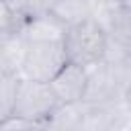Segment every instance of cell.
<instances>
[{
  "mask_svg": "<svg viewBox=\"0 0 131 131\" xmlns=\"http://www.w3.org/2000/svg\"><path fill=\"white\" fill-rule=\"evenodd\" d=\"M61 43H63L68 61L90 68L106 55L108 37L104 33V29L88 16L76 25L66 27Z\"/></svg>",
  "mask_w": 131,
  "mask_h": 131,
  "instance_id": "cell-1",
  "label": "cell"
},
{
  "mask_svg": "<svg viewBox=\"0 0 131 131\" xmlns=\"http://www.w3.org/2000/svg\"><path fill=\"white\" fill-rule=\"evenodd\" d=\"M66 61L68 59L61 39H25L18 76L49 82Z\"/></svg>",
  "mask_w": 131,
  "mask_h": 131,
  "instance_id": "cell-2",
  "label": "cell"
},
{
  "mask_svg": "<svg viewBox=\"0 0 131 131\" xmlns=\"http://www.w3.org/2000/svg\"><path fill=\"white\" fill-rule=\"evenodd\" d=\"M57 104L59 100L53 94L49 82L18 76L16 98H14V108H12L14 117H20V119H27L45 127V121L51 117Z\"/></svg>",
  "mask_w": 131,
  "mask_h": 131,
  "instance_id": "cell-3",
  "label": "cell"
},
{
  "mask_svg": "<svg viewBox=\"0 0 131 131\" xmlns=\"http://www.w3.org/2000/svg\"><path fill=\"white\" fill-rule=\"evenodd\" d=\"M49 86L59 102H78L86 90V68L66 61L59 72L49 80Z\"/></svg>",
  "mask_w": 131,
  "mask_h": 131,
  "instance_id": "cell-4",
  "label": "cell"
},
{
  "mask_svg": "<svg viewBox=\"0 0 131 131\" xmlns=\"http://www.w3.org/2000/svg\"><path fill=\"white\" fill-rule=\"evenodd\" d=\"M23 53H25V37L20 33V27L0 35V70L18 74Z\"/></svg>",
  "mask_w": 131,
  "mask_h": 131,
  "instance_id": "cell-5",
  "label": "cell"
},
{
  "mask_svg": "<svg viewBox=\"0 0 131 131\" xmlns=\"http://www.w3.org/2000/svg\"><path fill=\"white\" fill-rule=\"evenodd\" d=\"M45 10L63 27H70L90 16V0H49Z\"/></svg>",
  "mask_w": 131,
  "mask_h": 131,
  "instance_id": "cell-6",
  "label": "cell"
},
{
  "mask_svg": "<svg viewBox=\"0 0 131 131\" xmlns=\"http://www.w3.org/2000/svg\"><path fill=\"white\" fill-rule=\"evenodd\" d=\"M86 115V102H59L57 108L51 113V117L45 121V127L51 129H82Z\"/></svg>",
  "mask_w": 131,
  "mask_h": 131,
  "instance_id": "cell-7",
  "label": "cell"
},
{
  "mask_svg": "<svg viewBox=\"0 0 131 131\" xmlns=\"http://www.w3.org/2000/svg\"><path fill=\"white\" fill-rule=\"evenodd\" d=\"M16 86H18V74L0 70V123H4L12 115Z\"/></svg>",
  "mask_w": 131,
  "mask_h": 131,
  "instance_id": "cell-8",
  "label": "cell"
},
{
  "mask_svg": "<svg viewBox=\"0 0 131 131\" xmlns=\"http://www.w3.org/2000/svg\"><path fill=\"white\" fill-rule=\"evenodd\" d=\"M18 27H20V18H18L16 10L8 2L0 0V35H4L8 31H14Z\"/></svg>",
  "mask_w": 131,
  "mask_h": 131,
  "instance_id": "cell-9",
  "label": "cell"
},
{
  "mask_svg": "<svg viewBox=\"0 0 131 131\" xmlns=\"http://www.w3.org/2000/svg\"><path fill=\"white\" fill-rule=\"evenodd\" d=\"M2 2H8V4H10V6H12V8H14V6H16V4H18V2H20V0H2Z\"/></svg>",
  "mask_w": 131,
  "mask_h": 131,
  "instance_id": "cell-10",
  "label": "cell"
}]
</instances>
